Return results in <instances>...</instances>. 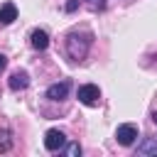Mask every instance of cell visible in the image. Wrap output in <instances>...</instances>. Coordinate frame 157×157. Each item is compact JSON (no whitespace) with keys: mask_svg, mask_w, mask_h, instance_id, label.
Wrapping results in <instances>:
<instances>
[{"mask_svg":"<svg viewBox=\"0 0 157 157\" xmlns=\"http://www.w3.org/2000/svg\"><path fill=\"white\" fill-rule=\"evenodd\" d=\"M29 44H32V49L44 52V49L49 47V34H47L44 29H32V34H29Z\"/></svg>","mask_w":157,"mask_h":157,"instance_id":"obj_6","label":"cell"},{"mask_svg":"<svg viewBox=\"0 0 157 157\" xmlns=\"http://www.w3.org/2000/svg\"><path fill=\"white\" fill-rule=\"evenodd\" d=\"M64 145H66V135H64L61 130L52 128V130L44 132V147H47L49 152H59V150H64Z\"/></svg>","mask_w":157,"mask_h":157,"instance_id":"obj_3","label":"cell"},{"mask_svg":"<svg viewBox=\"0 0 157 157\" xmlns=\"http://www.w3.org/2000/svg\"><path fill=\"white\" fill-rule=\"evenodd\" d=\"M10 135H12V132H10L7 128L0 132V152H5V150H10V147H12V137H10Z\"/></svg>","mask_w":157,"mask_h":157,"instance_id":"obj_10","label":"cell"},{"mask_svg":"<svg viewBox=\"0 0 157 157\" xmlns=\"http://www.w3.org/2000/svg\"><path fill=\"white\" fill-rule=\"evenodd\" d=\"M69 91H71V81H56V83H52L49 88H47V98L49 101H64L66 96H69Z\"/></svg>","mask_w":157,"mask_h":157,"instance_id":"obj_5","label":"cell"},{"mask_svg":"<svg viewBox=\"0 0 157 157\" xmlns=\"http://www.w3.org/2000/svg\"><path fill=\"white\" fill-rule=\"evenodd\" d=\"M115 140H118V145H123V147H130V145L137 140V128H135L132 123L118 125V130H115Z\"/></svg>","mask_w":157,"mask_h":157,"instance_id":"obj_4","label":"cell"},{"mask_svg":"<svg viewBox=\"0 0 157 157\" xmlns=\"http://www.w3.org/2000/svg\"><path fill=\"white\" fill-rule=\"evenodd\" d=\"M91 44H93V34L86 32V29L83 32H78V29L69 32L66 34V42H64L66 54H69L71 61H83L86 54H88V49H91Z\"/></svg>","mask_w":157,"mask_h":157,"instance_id":"obj_1","label":"cell"},{"mask_svg":"<svg viewBox=\"0 0 157 157\" xmlns=\"http://www.w3.org/2000/svg\"><path fill=\"white\" fill-rule=\"evenodd\" d=\"M7 86H10L12 91H25V88L29 86V74H27V71H15V74L7 78Z\"/></svg>","mask_w":157,"mask_h":157,"instance_id":"obj_7","label":"cell"},{"mask_svg":"<svg viewBox=\"0 0 157 157\" xmlns=\"http://www.w3.org/2000/svg\"><path fill=\"white\" fill-rule=\"evenodd\" d=\"M78 101H81L83 105H88V108L98 105V103H101V88H98L96 83H83V86H78Z\"/></svg>","mask_w":157,"mask_h":157,"instance_id":"obj_2","label":"cell"},{"mask_svg":"<svg viewBox=\"0 0 157 157\" xmlns=\"http://www.w3.org/2000/svg\"><path fill=\"white\" fill-rule=\"evenodd\" d=\"M17 20V5L15 2H2L0 5V25H12Z\"/></svg>","mask_w":157,"mask_h":157,"instance_id":"obj_8","label":"cell"},{"mask_svg":"<svg viewBox=\"0 0 157 157\" xmlns=\"http://www.w3.org/2000/svg\"><path fill=\"white\" fill-rule=\"evenodd\" d=\"M86 2H88L93 10H103V7H105V0H86Z\"/></svg>","mask_w":157,"mask_h":157,"instance_id":"obj_12","label":"cell"},{"mask_svg":"<svg viewBox=\"0 0 157 157\" xmlns=\"http://www.w3.org/2000/svg\"><path fill=\"white\" fill-rule=\"evenodd\" d=\"M76 7H78V0H66V5H64V10H66V12H74Z\"/></svg>","mask_w":157,"mask_h":157,"instance_id":"obj_13","label":"cell"},{"mask_svg":"<svg viewBox=\"0 0 157 157\" xmlns=\"http://www.w3.org/2000/svg\"><path fill=\"white\" fill-rule=\"evenodd\" d=\"M64 147H66L64 152H66L69 157H78V155H81V145H78V142H71V145H64Z\"/></svg>","mask_w":157,"mask_h":157,"instance_id":"obj_11","label":"cell"},{"mask_svg":"<svg viewBox=\"0 0 157 157\" xmlns=\"http://www.w3.org/2000/svg\"><path fill=\"white\" fill-rule=\"evenodd\" d=\"M5 66H7V56H5V54H0V71H2Z\"/></svg>","mask_w":157,"mask_h":157,"instance_id":"obj_14","label":"cell"},{"mask_svg":"<svg viewBox=\"0 0 157 157\" xmlns=\"http://www.w3.org/2000/svg\"><path fill=\"white\" fill-rule=\"evenodd\" d=\"M152 120H155V125H157V113H152Z\"/></svg>","mask_w":157,"mask_h":157,"instance_id":"obj_15","label":"cell"},{"mask_svg":"<svg viewBox=\"0 0 157 157\" xmlns=\"http://www.w3.org/2000/svg\"><path fill=\"white\" fill-rule=\"evenodd\" d=\"M137 155H145V157H157V140H152V137H145L140 145H137V150H135Z\"/></svg>","mask_w":157,"mask_h":157,"instance_id":"obj_9","label":"cell"}]
</instances>
